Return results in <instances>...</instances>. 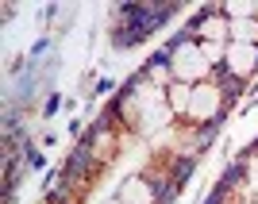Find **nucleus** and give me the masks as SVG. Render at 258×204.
<instances>
[{
  "instance_id": "nucleus-1",
  "label": "nucleus",
  "mask_w": 258,
  "mask_h": 204,
  "mask_svg": "<svg viewBox=\"0 0 258 204\" xmlns=\"http://www.w3.org/2000/svg\"><path fill=\"white\" fill-rule=\"evenodd\" d=\"M166 54H170V70L177 81H185V85H193V81H205V77H212V65H208L205 58V46L197 43L193 35H177L170 46H166Z\"/></svg>"
},
{
  "instance_id": "nucleus-2",
  "label": "nucleus",
  "mask_w": 258,
  "mask_h": 204,
  "mask_svg": "<svg viewBox=\"0 0 258 204\" xmlns=\"http://www.w3.org/2000/svg\"><path fill=\"white\" fill-rule=\"evenodd\" d=\"M185 35H193L197 43H205V39H227V35H231V20L224 16L220 4H205V8L189 20Z\"/></svg>"
},
{
  "instance_id": "nucleus-3",
  "label": "nucleus",
  "mask_w": 258,
  "mask_h": 204,
  "mask_svg": "<svg viewBox=\"0 0 258 204\" xmlns=\"http://www.w3.org/2000/svg\"><path fill=\"white\" fill-rule=\"evenodd\" d=\"M258 65V46H247V43H227V54H224V70L231 81H247Z\"/></svg>"
},
{
  "instance_id": "nucleus-4",
  "label": "nucleus",
  "mask_w": 258,
  "mask_h": 204,
  "mask_svg": "<svg viewBox=\"0 0 258 204\" xmlns=\"http://www.w3.org/2000/svg\"><path fill=\"white\" fill-rule=\"evenodd\" d=\"M116 196L123 204H162V189L151 181V177H127Z\"/></svg>"
},
{
  "instance_id": "nucleus-5",
  "label": "nucleus",
  "mask_w": 258,
  "mask_h": 204,
  "mask_svg": "<svg viewBox=\"0 0 258 204\" xmlns=\"http://www.w3.org/2000/svg\"><path fill=\"white\" fill-rule=\"evenodd\" d=\"M247 177H250V162H247V158H235L224 173H220V181H216V193H224V196H227L231 189H239V185L247 181Z\"/></svg>"
},
{
  "instance_id": "nucleus-6",
  "label": "nucleus",
  "mask_w": 258,
  "mask_h": 204,
  "mask_svg": "<svg viewBox=\"0 0 258 204\" xmlns=\"http://www.w3.org/2000/svg\"><path fill=\"white\" fill-rule=\"evenodd\" d=\"M231 43H247V46H258V20H239L231 23Z\"/></svg>"
},
{
  "instance_id": "nucleus-7",
  "label": "nucleus",
  "mask_w": 258,
  "mask_h": 204,
  "mask_svg": "<svg viewBox=\"0 0 258 204\" xmlns=\"http://www.w3.org/2000/svg\"><path fill=\"white\" fill-rule=\"evenodd\" d=\"M189 100H193V89H189V85H173L170 89V108L177 112V116L189 112Z\"/></svg>"
},
{
  "instance_id": "nucleus-8",
  "label": "nucleus",
  "mask_w": 258,
  "mask_h": 204,
  "mask_svg": "<svg viewBox=\"0 0 258 204\" xmlns=\"http://www.w3.org/2000/svg\"><path fill=\"white\" fill-rule=\"evenodd\" d=\"M58 104H62V97H58V93H50V97H46V108H43V116H54V112H58Z\"/></svg>"
}]
</instances>
